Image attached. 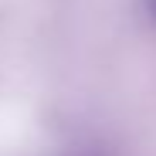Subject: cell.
Segmentation results:
<instances>
[{"label":"cell","instance_id":"cell-1","mask_svg":"<svg viewBox=\"0 0 156 156\" xmlns=\"http://www.w3.org/2000/svg\"><path fill=\"white\" fill-rule=\"evenodd\" d=\"M153 4H156V0H153Z\"/></svg>","mask_w":156,"mask_h":156}]
</instances>
